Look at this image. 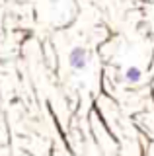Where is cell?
<instances>
[{"label": "cell", "instance_id": "2", "mask_svg": "<svg viewBox=\"0 0 154 156\" xmlns=\"http://www.w3.org/2000/svg\"><path fill=\"white\" fill-rule=\"evenodd\" d=\"M125 82H129V84H137V82H141L142 78V72L138 66H129L127 70H125Z\"/></svg>", "mask_w": 154, "mask_h": 156}, {"label": "cell", "instance_id": "1", "mask_svg": "<svg viewBox=\"0 0 154 156\" xmlns=\"http://www.w3.org/2000/svg\"><path fill=\"white\" fill-rule=\"evenodd\" d=\"M88 51L84 47H74L68 53V65L72 70H84L88 66Z\"/></svg>", "mask_w": 154, "mask_h": 156}]
</instances>
